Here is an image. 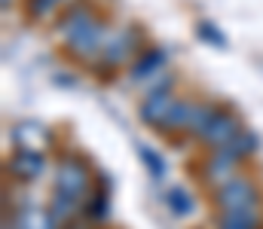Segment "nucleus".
Returning a JSON list of instances; mask_svg holds the SVG:
<instances>
[{
	"label": "nucleus",
	"instance_id": "f257e3e1",
	"mask_svg": "<svg viewBox=\"0 0 263 229\" xmlns=\"http://www.w3.org/2000/svg\"><path fill=\"white\" fill-rule=\"evenodd\" d=\"M220 202H223V205H230L233 211H239L242 205H248V202H251V186H248V183H242V180H239V183H230V186L223 190Z\"/></svg>",
	"mask_w": 263,
	"mask_h": 229
},
{
	"label": "nucleus",
	"instance_id": "f03ea898",
	"mask_svg": "<svg viewBox=\"0 0 263 229\" xmlns=\"http://www.w3.org/2000/svg\"><path fill=\"white\" fill-rule=\"evenodd\" d=\"M15 168H18V174H25V177H34V174H40V171H37V168H40V159L25 153V156H18V159H15Z\"/></svg>",
	"mask_w": 263,
	"mask_h": 229
},
{
	"label": "nucleus",
	"instance_id": "7ed1b4c3",
	"mask_svg": "<svg viewBox=\"0 0 263 229\" xmlns=\"http://www.w3.org/2000/svg\"><path fill=\"white\" fill-rule=\"evenodd\" d=\"M251 226H254V220L248 214H242V211H233L227 217V223H223V229H251Z\"/></svg>",
	"mask_w": 263,
	"mask_h": 229
},
{
	"label": "nucleus",
	"instance_id": "20e7f679",
	"mask_svg": "<svg viewBox=\"0 0 263 229\" xmlns=\"http://www.w3.org/2000/svg\"><path fill=\"white\" fill-rule=\"evenodd\" d=\"M80 180H83V174H80V168H77V165L65 168V174L59 177V183H65L67 190H77V186H80Z\"/></svg>",
	"mask_w": 263,
	"mask_h": 229
},
{
	"label": "nucleus",
	"instance_id": "39448f33",
	"mask_svg": "<svg viewBox=\"0 0 263 229\" xmlns=\"http://www.w3.org/2000/svg\"><path fill=\"white\" fill-rule=\"evenodd\" d=\"M162 110H165V98H162V95H156V98L144 107V116H147V119H156Z\"/></svg>",
	"mask_w": 263,
	"mask_h": 229
}]
</instances>
